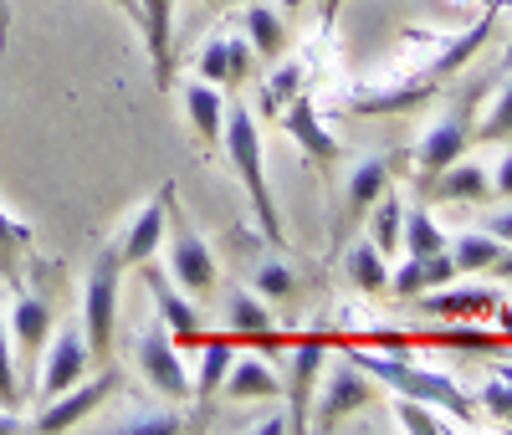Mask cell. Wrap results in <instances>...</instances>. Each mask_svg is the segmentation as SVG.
Instances as JSON below:
<instances>
[{
  "label": "cell",
  "instance_id": "cb8c5ba5",
  "mask_svg": "<svg viewBox=\"0 0 512 435\" xmlns=\"http://www.w3.org/2000/svg\"><path fill=\"white\" fill-rule=\"evenodd\" d=\"M241 31H246V41H251L256 62H277V57L287 52V21H282L272 6H246Z\"/></svg>",
  "mask_w": 512,
  "mask_h": 435
},
{
  "label": "cell",
  "instance_id": "ee69618b",
  "mask_svg": "<svg viewBox=\"0 0 512 435\" xmlns=\"http://www.w3.org/2000/svg\"><path fill=\"white\" fill-rule=\"evenodd\" d=\"M108 6H118V11L128 16V21H134V26H139V0H108Z\"/></svg>",
  "mask_w": 512,
  "mask_h": 435
},
{
  "label": "cell",
  "instance_id": "7dc6e473",
  "mask_svg": "<svg viewBox=\"0 0 512 435\" xmlns=\"http://www.w3.org/2000/svg\"><path fill=\"white\" fill-rule=\"evenodd\" d=\"M287 6H297V0H287Z\"/></svg>",
  "mask_w": 512,
  "mask_h": 435
},
{
  "label": "cell",
  "instance_id": "d6986e66",
  "mask_svg": "<svg viewBox=\"0 0 512 435\" xmlns=\"http://www.w3.org/2000/svg\"><path fill=\"white\" fill-rule=\"evenodd\" d=\"M231 364H236V343H231V333H226V338H205L200 364H195V374H190V395H195L200 415H210V405L221 400V384H226Z\"/></svg>",
  "mask_w": 512,
  "mask_h": 435
},
{
  "label": "cell",
  "instance_id": "ab89813d",
  "mask_svg": "<svg viewBox=\"0 0 512 435\" xmlns=\"http://www.w3.org/2000/svg\"><path fill=\"white\" fill-rule=\"evenodd\" d=\"M251 430H256V435H282V430H287V415H267V420H256Z\"/></svg>",
  "mask_w": 512,
  "mask_h": 435
},
{
  "label": "cell",
  "instance_id": "836d02e7",
  "mask_svg": "<svg viewBox=\"0 0 512 435\" xmlns=\"http://www.w3.org/2000/svg\"><path fill=\"white\" fill-rule=\"evenodd\" d=\"M21 405V379H16V343H11V323L0 313V410Z\"/></svg>",
  "mask_w": 512,
  "mask_h": 435
},
{
  "label": "cell",
  "instance_id": "8d00e7d4",
  "mask_svg": "<svg viewBox=\"0 0 512 435\" xmlns=\"http://www.w3.org/2000/svg\"><path fill=\"white\" fill-rule=\"evenodd\" d=\"M477 405L492 415V420H502V425H512V384L497 374L492 384H482V395H477Z\"/></svg>",
  "mask_w": 512,
  "mask_h": 435
},
{
  "label": "cell",
  "instance_id": "8992f818",
  "mask_svg": "<svg viewBox=\"0 0 512 435\" xmlns=\"http://www.w3.org/2000/svg\"><path fill=\"white\" fill-rule=\"evenodd\" d=\"M88 364H93V348H88L82 323H62V333H52L47 348H41V374H36L41 400H52V395H62V389H72L82 374H88Z\"/></svg>",
  "mask_w": 512,
  "mask_h": 435
},
{
  "label": "cell",
  "instance_id": "bcb514c9",
  "mask_svg": "<svg viewBox=\"0 0 512 435\" xmlns=\"http://www.w3.org/2000/svg\"><path fill=\"white\" fill-rule=\"evenodd\" d=\"M497 6H507V11H512V0H497Z\"/></svg>",
  "mask_w": 512,
  "mask_h": 435
},
{
  "label": "cell",
  "instance_id": "ffe728a7",
  "mask_svg": "<svg viewBox=\"0 0 512 435\" xmlns=\"http://www.w3.org/2000/svg\"><path fill=\"white\" fill-rule=\"evenodd\" d=\"M390 190V159L379 154H364L354 169H349V185H344V226H359L369 205Z\"/></svg>",
  "mask_w": 512,
  "mask_h": 435
},
{
  "label": "cell",
  "instance_id": "4fadbf2b",
  "mask_svg": "<svg viewBox=\"0 0 512 435\" xmlns=\"http://www.w3.org/2000/svg\"><path fill=\"white\" fill-rule=\"evenodd\" d=\"M11 343H16V354L21 359H36L41 348H47L52 328H57V302L52 292H31L26 282L16 287V308H11Z\"/></svg>",
  "mask_w": 512,
  "mask_h": 435
},
{
  "label": "cell",
  "instance_id": "d590c367",
  "mask_svg": "<svg viewBox=\"0 0 512 435\" xmlns=\"http://www.w3.org/2000/svg\"><path fill=\"white\" fill-rule=\"evenodd\" d=\"M118 430L123 435H175V430H185V420L175 410H144V415H128Z\"/></svg>",
  "mask_w": 512,
  "mask_h": 435
},
{
  "label": "cell",
  "instance_id": "30bf717a",
  "mask_svg": "<svg viewBox=\"0 0 512 435\" xmlns=\"http://www.w3.org/2000/svg\"><path fill=\"white\" fill-rule=\"evenodd\" d=\"M195 72H200V82L221 87V93H236V87L251 82V72H256V52H251V41H246V36H236V31H216V36H210L205 47H200Z\"/></svg>",
  "mask_w": 512,
  "mask_h": 435
},
{
  "label": "cell",
  "instance_id": "9a60e30c",
  "mask_svg": "<svg viewBox=\"0 0 512 435\" xmlns=\"http://www.w3.org/2000/svg\"><path fill=\"white\" fill-rule=\"evenodd\" d=\"M323 359H328V343L318 333L292 348V369H287V384H282V395H287V430H308V395H313V384L323 374Z\"/></svg>",
  "mask_w": 512,
  "mask_h": 435
},
{
  "label": "cell",
  "instance_id": "f546056e",
  "mask_svg": "<svg viewBox=\"0 0 512 435\" xmlns=\"http://www.w3.org/2000/svg\"><path fill=\"white\" fill-rule=\"evenodd\" d=\"M420 302L431 313H446V318H477V313H492L497 308V297L487 287H461V292H420Z\"/></svg>",
  "mask_w": 512,
  "mask_h": 435
},
{
  "label": "cell",
  "instance_id": "9c48e42d",
  "mask_svg": "<svg viewBox=\"0 0 512 435\" xmlns=\"http://www.w3.org/2000/svg\"><path fill=\"white\" fill-rule=\"evenodd\" d=\"M374 395H379V379H374L369 369H359V364H349V359H344V369H328V379H323L313 430H323V435H328V430H338L354 410H364Z\"/></svg>",
  "mask_w": 512,
  "mask_h": 435
},
{
  "label": "cell",
  "instance_id": "3957f363",
  "mask_svg": "<svg viewBox=\"0 0 512 435\" xmlns=\"http://www.w3.org/2000/svg\"><path fill=\"white\" fill-rule=\"evenodd\" d=\"M118 277H123V261L118 246H103L93 256V272L88 287H82V333H88L93 359L108 364L113 359V328H118Z\"/></svg>",
  "mask_w": 512,
  "mask_h": 435
},
{
  "label": "cell",
  "instance_id": "f35d334b",
  "mask_svg": "<svg viewBox=\"0 0 512 435\" xmlns=\"http://www.w3.org/2000/svg\"><path fill=\"white\" fill-rule=\"evenodd\" d=\"M487 231H492L502 246H512V210H497L492 221H487Z\"/></svg>",
  "mask_w": 512,
  "mask_h": 435
},
{
  "label": "cell",
  "instance_id": "7bdbcfd3",
  "mask_svg": "<svg viewBox=\"0 0 512 435\" xmlns=\"http://www.w3.org/2000/svg\"><path fill=\"white\" fill-rule=\"evenodd\" d=\"M11 47V11H6V0H0V52Z\"/></svg>",
  "mask_w": 512,
  "mask_h": 435
},
{
  "label": "cell",
  "instance_id": "277c9868",
  "mask_svg": "<svg viewBox=\"0 0 512 435\" xmlns=\"http://www.w3.org/2000/svg\"><path fill=\"white\" fill-rule=\"evenodd\" d=\"M134 364H139L144 384H154L169 405H185L190 400V369L180 359V343L169 338V328L159 318L144 323V333L134 338Z\"/></svg>",
  "mask_w": 512,
  "mask_h": 435
},
{
  "label": "cell",
  "instance_id": "484cf974",
  "mask_svg": "<svg viewBox=\"0 0 512 435\" xmlns=\"http://www.w3.org/2000/svg\"><path fill=\"white\" fill-rule=\"evenodd\" d=\"M31 226L16 221V215L0 205V277H6V287H21L26 282V251H31Z\"/></svg>",
  "mask_w": 512,
  "mask_h": 435
},
{
  "label": "cell",
  "instance_id": "603a6c76",
  "mask_svg": "<svg viewBox=\"0 0 512 435\" xmlns=\"http://www.w3.org/2000/svg\"><path fill=\"white\" fill-rule=\"evenodd\" d=\"M221 395L231 400V405H246V400H277L282 395V379L267 369V359H236L231 364V374H226V384H221Z\"/></svg>",
  "mask_w": 512,
  "mask_h": 435
},
{
  "label": "cell",
  "instance_id": "52a82bcc",
  "mask_svg": "<svg viewBox=\"0 0 512 435\" xmlns=\"http://www.w3.org/2000/svg\"><path fill=\"white\" fill-rule=\"evenodd\" d=\"M466 149H472V103H456L451 113H441L431 128L420 134V144H415V174L420 180H436V174L451 164V159H461Z\"/></svg>",
  "mask_w": 512,
  "mask_h": 435
},
{
  "label": "cell",
  "instance_id": "2e32d148",
  "mask_svg": "<svg viewBox=\"0 0 512 435\" xmlns=\"http://www.w3.org/2000/svg\"><path fill=\"white\" fill-rule=\"evenodd\" d=\"M144 282H149V292H154V318L169 328V338H175V343H200V308H195V302L175 287V282H169V272H154L149 267V261H144Z\"/></svg>",
  "mask_w": 512,
  "mask_h": 435
},
{
  "label": "cell",
  "instance_id": "d6a6232c",
  "mask_svg": "<svg viewBox=\"0 0 512 435\" xmlns=\"http://www.w3.org/2000/svg\"><path fill=\"white\" fill-rule=\"evenodd\" d=\"M251 287H256V297H262V302H292L297 297V272L287 267V261H262Z\"/></svg>",
  "mask_w": 512,
  "mask_h": 435
},
{
  "label": "cell",
  "instance_id": "e0dca14e",
  "mask_svg": "<svg viewBox=\"0 0 512 435\" xmlns=\"http://www.w3.org/2000/svg\"><path fill=\"white\" fill-rule=\"evenodd\" d=\"M431 185V195L441 200V205H482V200H492V174H487V164H477V159H451L436 180H425Z\"/></svg>",
  "mask_w": 512,
  "mask_h": 435
},
{
  "label": "cell",
  "instance_id": "7c38bea8",
  "mask_svg": "<svg viewBox=\"0 0 512 435\" xmlns=\"http://www.w3.org/2000/svg\"><path fill=\"white\" fill-rule=\"evenodd\" d=\"M139 36L154 67V87H175V0H139Z\"/></svg>",
  "mask_w": 512,
  "mask_h": 435
},
{
  "label": "cell",
  "instance_id": "6da1fadb",
  "mask_svg": "<svg viewBox=\"0 0 512 435\" xmlns=\"http://www.w3.org/2000/svg\"><path fill=\"white\" fill-rule=\"evenodd\" d=\"M221 149L231 159V169L241 174L246 185V200L256 210V221L267 231V246H287V231H282V215H277V200H272V185H267V149H262V134H256V113L251 108H226V134H221Z\"/></svg>",
  "mask_w": 512,
  "mask_h": 435
},
{
  "label": "cell",
  "instance_id": "1f68e13d",
  "mask_svg": "<svg viewBox=\"0 0 512 435\" xmlns=\"http://www.w3.org/2000/svg\"><path fill=\"white\" fill-rule=\"evenodd\" d=\"M472 139H477V144H512V82L497 87V98H492V108L482 113V128H477Z\"/></svg>",
  "mask_w": 512,
  "mask_h": 435
},
{
  "label": "cell",
  "instance_id": "ba28073f",
  "mask_svg": "<svg viewBox=\"0 0 512 435\" xmlns=\"http://www.w3.org/2000/svg\"><path fill=\"white\" fill-rule=\"evenodd\" d=\"M123 384V374L118 369H103V379H88V384H72V389H62V395H52L47 405H41L36 410V420L26 425V430H41V435H57V430H72V425H82V420H88L108 395H113V389Z\"/></svg>",
  "mask_w": 512,
  "mask_h": 435
},
{
  "label": "cell",
  "instance_id": "60d3db41",
  "mask_svg": "<svg viewBox=\"0 0 512 435\" xmlns=\"http://www.w3.org/2000/svg\"><path fill=\"white\" fill-rule=\"evenodd\" d=\"M338 6H344V0H318V21H323V31L338 21Z\"/></svg>",
  "mask_w": 512,
  "mask_h": 435
},
{
  "label": "cell",
  "instance_id": "74e56055",
  "mask_svg": "<svg viewBox=\"0 0 512 435\" xmlns=\"http://www.w3.org/2000/svg\"><path fill=\"white\" fill-rule=\"evenodd\" d=\"M492 195H497V200H512V144H507V154H502L497 169H492Z\"/></svg>",
  "mask_w": 512,
  "mask_h": 435
},
{
  "label": "cell",
  "instance_id": "5bb4252c",
  "mask_svg": "<svg viewBox=\"0 0 512 435\" xmlns=\"http://www.w3.org/2000/svg\"><path fill=\"white\" fill-rule=\"evenodd\" d=\"M277 118H282L287 134L297 139V149L308 154V164H318L323 174H328L338 159H344V144H338V139L328 134V128H323V118H318V108H313V98H308V93H297Z\"/></svg>",
  "mask_w": 512,
  "mask_h": 435
},
{
  "label": "cell",
  "instance_id": "ac0fdd59",
  "mask_svg": "<svg viewBox=\"0 0 512 435\" xmlns=\"http://www.w3.org/2000/svg\"><path fill=\"white\" fill-rule=\"evenodd\" d=\"M185 123L190 134L216 154L221 149V134H226V93L210 82H185Z\"/></svg>",
  "mask_w": 512,
  "mask_h": 435
},
{
  "label": "cell",
  "instance_id": "f6af8a7d",
  "mask_svg": "<svg viewBox=\"0 0 512 435\" xmlns=\"http://www.w3.org/2000/svg\"><path fill=\"white\" fill-rule=\"evenodd\" d=\"M497 374H502V379H507V384H512V364H502V369H497Z\"/></svg>",
  "mask_w": 512,
  "mask_h": 435
},
{
  "label": "cell",
  "instance_id": "7a4b0ae2",
  "mask_svg": "<svg viewBox=\"0 0 512 435\" xmlns=\"http://www.w3.org/2000/svg\"><path fill=\"white\" fill-rule=\"evenodd\" d=\"M349 364L369 369L379 384H390L395 395H415L425 405H436V410H451L456 425H472V400H466V389L451 379V374H436V369H415L405 354H390V348H349Z\"/></svg>",
  "mask_w": 512,
  "mask_h": 435
},
{
  "label": "cell",
  "instance_id": "4316f807",
  "mask_svg": "<svg viewBox=\"0 0 512 435\" xmlns=\"http://www.w3.org/2000/svg\"><path fill=\"white\" fill-rule=\"evenodd\" d=\"M303 82H308V67H303V62H292V57L282 62V57H277V72L262 82V98H256V113H262V118H277V113H282L297 93H303Z\"/></svg>",
  "mask_w": 512,
  "mask_h": 435
},
{
  "label": "cell",
  "instance_id": "d4e9b609",
  "mask_svg": "<svg viewBox=\"0 0 512 435\" xmlns=\"http://www.w3.org/2000/svg\"><path fill=\"white\" fill-rule=\"evenodd\" d=\"M344 277H349V287H359V292H390V261H384V251L364 236V241H354L349 246V256H344Z\"/></svg>",
  "mask_w": 512,
  "mask_h": 435
},
{
  "label": "cell",
  "instance_id": "7402d4cb",
  "mask_svg": "<svg viewBox=\"0 0 512 435\" xmlns=\"http://www.w3.org/2000/svg\"><path fill=\"white\" fill-rule=\"evenodd\" d=\"M226 328L241 333V338H256V343H277V318H272V302H262L251 287H231V302H226Z\"/></svg>",
  "mask_w": 512,
  "mask_h": 435
},
{
  "label": "cell",
  "instance_id": "e575fe53",
  "mask_svg": "<svg viewBox=\"0 0 512 435\" xmlns=\"http://www.w3.org/2000/svg\"><path fill=\"white\" fill-rule=\"evenodd\" d=\"M395 420H400V430H410V435H441V430H446V420L436 415V405H425V400H415V395H400V400H395Z\"/></svg>",
  "mask_w": 512,
  "mask_h": 435
},
{
  "label": "cell",
  "instance_id": "4dcf8cb0",
  "mask_svg": "<svg viewBox=\"0 0 512 435\" xmlns=\"http://www.w3.org/2000/svg\"><path fill=\"white\" fill-rule=\"evenodd\" d=\"M400 251H405V256H436V251H446V231L431 221V210H405Z\"/></svg>",
  "mask_w": 512,
  "mask_h": 435
},
{
  "label": "cell",
  "instance_id": "83f0119b",
  "mask_svg": "<svg viewBox=\"0 0 512 435\" xmlns=\"http://www.w3.org/2000/svg\"><path fill=\"white\" fill-rule=\"evenodd\" d=\"M451 261H456V277H472V272H492V261L502 256V241L492 231H461L456 241H446Z\"/></svg>",
  "mask_w": 512,
  "mask_h": 435
},
{
  "label": "cell",
  "instance_id": "8fae6325",
  "mask_svg": "<svg viewBox=\"0 0 512 435\" xmlns=\"http://www.w3.org/2000/svg\"><path fill=\"white\" fill-rule=\"evenodd\" d=\"M169 215H175V185H159V195L144 200V210L134 215V226L123 231V241H113L123 267H144V261H154V251L164 246Z\"/></svg>",
  "mask_w": 512,
  "mask_h": 435
},
{
  "label": "cell",
  "instance_id": "f1b7e54d",
  "mask_svg": "<svg viewBox=\"0 0 512 435\" xmlns=\"http://www.w3.org/2000/svg\"><path fill=\"white\" fill-rule=\"evenodd\" d=\"M369 241L390 256V251H400V226H405V200L395 195V190H384L374 205H369Z\"/></svg>",
  "mask_w": 512,
  "mask_h": 435
},
{
  "label": "cell",
  "instance_id": "5b68a950",
  "mask_svg": "<svg viewBox=\"0 0 512 435\" xmlns=\"http://www.w3.org/2000/svg\"><path fill=\"white\" fill-rule=\"evenodd\" d=\"M164 251H169V282H175L185 297H195V302H205V297H216V287H221V267H216V251H210L185 221H175V231H169V241H164Z\"/></svg>",
  "mask_w": 512,
  "mask_h": 435
},
{
  "label": "cell",
  "instance_id": "44dd1931",
  "mask_svg": "<svg viewBox=\"0 0 512 435\" xmlns=\"http://www.w3.org/2000/svg\"><path fill=\"white\" fill-rule=\"evenodd\" d=\"M456 282V261L451 251H436V256H405V267L390 277V292L395 297H420V292H436V287H451Z\"/></svg>",
  "mask_w": 512,
  "mask_h": 435
},
{
  "label": "cell",
  "instance_id": "b9f144b4",
  "mask_svg": "<svg viewBox=\"0 0 512 435\" xmlns=\"http://www.w3.org/2000/svg\"><path fill=\"white\" fill-rule=\"evenodd\" d=\"M11 430H26L21 425V410H0V435H11Z\"/></svg>",
  "mask_w": 512,
  "mask_h": 435
}]
</instances>
